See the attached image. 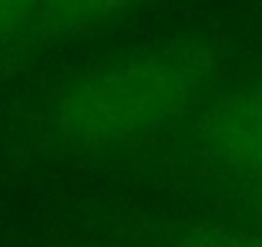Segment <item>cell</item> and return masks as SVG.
Wrapping results in <instances>:
<instances>
[{"instance_id":"cell-3","label":"cell","mask_w":262,"mask_h":247,"mask_svg":"<svg viewBox=\"0 0 262 247\" xmlns=\"http://www.w3.org/2000/svg\"><path fill=\"white\" fill-rule=\"evenodd\" d=\"M175 247H262V229L234 224H195L183 232Z\"/></svg>"},{"instance_id":"cell-2","label":"cell","mask_w":262,"mask_h":247,"mask_svg":"<svg viewBox=\"0 0 262 247\" xmlns=\"http://www.w3.org/2000/svg\"><path fill=\"white\" fill-rule=\"evenodd\" d=\"M195 145L262 229V85L216 100L198 118Z\"/></svg>"},{"instance_id":"cell-1","label":"cell","mask_w":262,"mask_h":247,"mask_svg":"<svg viewBox=\"0 0 262 247\" xmlns=\"http://www.w3.org/2000/svg\"><path fill=\"white\" fill-rule=\"evenodd\" d=\"M208 62L180 47L137 52L72 88L59 111L67 142L108 152L142 142L188 108L206 85Z\"/></svg>"}]
</instances>
